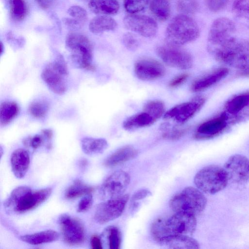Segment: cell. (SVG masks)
Wrapping results in <instances>:
<instances>
[{
	"instance_id": "1f68e13d",
	"label": "cell",
	"mask_w": 249,
	"mask_h": 249,
	"mask_svg": "<svg viewBox=\"0 0 249 249\" xmlns=\"http://www.w3.org/2000/svg\"><path fill=\"white\" fill-rule=\"evenodd\" d=\"M10 16L16 21L23 20L27 13V6L24 0H12L7 4Z\"/></svg>"
},
{
	"instance_id": "8fae6325",
	"label": "cell",
	"mask_w": 249,
	"mask_h": 249,
	"mask_svg": "<svg viewBox=\"0 0 249 249\" xmlns=\"http://www.w3.org/2000/svg\"><path fill=\"white\" fill-rule=\"evenodd\" d=\"M205 100V98L202 96H196L191 100L177 105L168 110L164 115V118L178 124H183L197 113Z\"/></svg>"
},
{
	"instance_id": "d4e9b609",
	"label": "cell",
	"mask_w": 249,
	"mask_h": 249,
	"mask_svg": "<svg viewBox=\"0 0 249 249\" xmlns=\"http://www.w3.org/2000/svg\"><path fill=\"white\" fill-rule=\"evenodd\" d=\"M89 7L95 14L109 16L116 14L120 5L117 0H90Z\"/></svg>"
},
{
	"instance_id": "d590c367",
	"label": "cell",
	"mask_w": 249,
	"mask_h": 249,
	"mask_svg": "<svg viewBox=\"0 0 249 249\" xmlns=\"http://www.w3.org/2000/svg\"><path fill=\"white\" fill-rule=\"evenodd\" d=\"M165 219L159 218L156 219L151 226V234L154 238L158 242L167 236L165 229Z\"/></svg>"
},
{
	"instance_id": "b9f144b4",
	"label": "cell",
	"mask_w": 249,
	"mask_h": 249,
	"mask_svg": "<svg viewBox=\"0 0 249 249\" xmlns=\"http://www.w3.org/2000/svg\"><path fill=\"white\" fill-rule=\"evenodd\" d=\"M123 42L125 47L130 51L136 50L139 46V41L136 36L131 33L127 32L123 36Z\"/></svg>"
},
{
	"instance_id": "44dd1931",
	"label": "cell",
	"mask_w": 249,
	"mask_h": 249,
	"mask_svg": "<svg viewBox=\"0 0 249 249\" xmlns=\"http://www.w3.org/2000/svg\"><path fill=\"white\" fill-rule=\"evenodd\" d=\"M229 73L226 68H221L195 80L191 87L193 92H199L207 89L225 78Z\"/></svg>"
},
{
	"instance_id": "f35d334b",
	"label": "cell",
	"mask_w": 249,
	"mask_h": 249,
	"mask_svg": "<svg viewBox=\"0 0 249 249\" xmlns=\"http://www.w3.org/2000/svg\"><path fill=\"white\" fill-rule=\"evenodd\" d=\"M143 109L150 112L157 120L161 117L165 110L164 105L159 100H152L148 102Z\"/></svg>"
},
{
	"instance_id": "f5cc1de1",
	"label": "cell",
	"mask_w": 249,
	"mask_h": 249,
	"mask_svg": "<svg viewBox=\"0 0 249 249\" xmlns=\"http://www.w3.org/2000/svg\"><path fill=\"white\" fill-rule=\"evenodd\" d=\"M11 0H4V1L7 5V4Z\"/></svg>"
},
{
	"instance_id": "30bf717a",
	"label": "cell",
	"mask_w": 249,
	"mask_h": 249,
	"mask_svg": "<svg viewBox=\"0 0 249 249\" xmlns=\"http://www.w3.org/2000/svg\"><path fill=\"white\" fill-rule=\"evenodd\" d=\"M128 198L127 195H122L99 204L94 215L96 222L104 224L119 217L122 214Z\"/></svg>"
},
{
	"instance_id": "5b68a950",
	"label": "cell",
	"mask_w": 249,
	"mask_h": 249,
	"mask_svg": "<svg viewBox=\"0 0 249 249\" xmlns=\"http://www.w3.org/2000/svg\"><path fill=\"white\" fill-rule=\"evenodd\" d=\"M194 182L196 188L203 193L214 194L226 187L229 178L224 167L211 164L198 171Z\"/></svg>"
},
{
	"instance_id": "277c9868",
	"label": "cell",
	"mask_w": 249,
	"mask_h": 249,
	"mask_svg": "<svg viewBox=\"0 0 249 249\" xmlns=\"http://www.w3.org/2000/svg\"><path fill=\"white\" fill-rule=\"evenodd\" d=\"M66 46L71 53L74 65L90 71L95 69L92 64V46L89 38L77 33H71L66 37Z\"/></svg>"
},
{
	"instance_id": "3957f363",
	"label": "cell",
	"mask_w": 249,
	"mask_h": 249,
	"mask_svg": "<svg viewBox=\"0 0 249 249\" xmlns=\"http://www.w3.org/2000/svg\"><path fill=\"white\" fill-rule=\"evenodd\" d=\"M200 34L198 25L191 17L185 14L175 17L166 30L167 43L181 46L196 39Z\"/></svg>"
},
{
	"instance_id": "7c38bea8",
	"label": "cell",
	"mask_w": 249,
	"mask_h": 249,
	"mask_svg": "<svg viewBox=\"0 0 249 249\" xmlns=\"http://www.w3.org/2000/svg\"><path fill=\"white\" fill-rule=\"evenodd\" d=\"M224 168L229 181L237 185H244L249 181V159L246 156L238 154L231 156Z\"/></svg>"
},
{
	"instance_id": "2e32d148",
	"label": "cell",
	"mask_w": 249,
	"mask_h": 249,
	"mask_svg": "<svg viewBox=\"0 0 249 249\" xmlns=\"http://www.w3.org/2000/svg\"><path fill=\"white\" fill-rule=\"evenodd\" d=\"M130 182V177L126 172L118 170L108 176L103 182L100 192L106 200L123 195Z\"/></svg>"
},
{
	"instance_id": "ffe728a7",
	"label": "cell",
	"mask_w": 249,
	"mask_h": 249,
	"mask_svg": "<svg viewBox=\"0 0 249 249\" xmlns=\"http://www.w3.org/2000/svg\"><path fill=\"white\" fill-rule=\"evenodd\" d=\"M12 171L14 176L23 178L27 172L30 163L28 152L23 148H18L13 152L10 158Z\"/></svg>"
},
{
	"instance_id": "9c48e42d",
	"label": "cell",
	"mask_w": 249,
	"mask_h": 249,
	"mask_svg": "<svg viewBox=\"0 0 249 249\" xmlns=\"http://www.w3.org/2000/svg\"><path fill=\"white\" fill-rule=\"evenodd\" d=\"M64 241L70 246L83 244L86 238L85 229L81 221L68 214H61L58 218Z\"/></svg>"
},
{
	"instance_id": "ba28073f",
	"label": "cell",
	"mask_w": 249,
	"mask_h": 249,
	"mask_svg": "<svg viewBox=\"0 0 249 249\" xmlns=\"http://www.w3.org/2000/svg\"><path fill=\"white\" fill-rule=\"evenodd\" d=\"M157 55L167 65L180 69L190 68L193 63L191 54L181 46L167 43L158 46Z\"/></svg>"
},
{
	"instance_id": "52a82bcc",
	"label": "cell",
	"mask_w": 249,
	"mask_h": 249,
	"mask_svg": "<svg viewBox=\"0 0 249 249\" xmlns=\"http://www.w3.org/2000/svg\"><path fill=\"white\" fill-rule=\"evenodd\" d=\"M236 26L230 19L225 17L216 18L212 24L207 39L210 53L235 37Z\"/></svg>"
},
{
	"instance_id": "7402d4cb",
	"label": "cell",
	"mask_w": 249,
	"mask_h": 249,
	"mask_svg": "<svg viewBox=\"0 0 249 249\" xmlns=\"http://www.w3.org/2000/svg\"><path fill=\"white\" fill-rule=\"evenodd\" d=\"M159 242L170 249H199V244L187 235L173 234L161 239Z\"/></svg>"
},
{
	"instance_id": "681fc988",
	"label": "cell",
	"mask_w": 249,
	"mask_h": 249,
	"mask_svg": "<svg viewBox=\"0 0 249 249\" xmlns=\"http://www.w3.org/2000/svg\"><path fill=\"white\" fill-rule=\"evenodd\" d=\"M90 245L92 249H103L102 243L100 237L97 235H93L90 238Z\"/></svg>"
},
{
	"instance_id": "ee69618b",
	"label": "cell",
	"mask_w": 249,
	"mask_h": 249,
	"mask_svg": "<svg viewBox=\"0 0 249 249\" xmlns=\"http://www.w3.org/2000/svg\"><path fill=\"white\" fill-rule=\"evenodd\" d=\"M208 8L213 12H218L224 9L230 0H205Z\"/></svg>"
},
{
	"instance_id": "bcb514c9",
	"label": "cell",
	"mask_w": 249,
	"mask_h": 249,
	"mask_svg": "<svg viewBox=\"0 0 249 249\" xmlns=\"http://www.w3.org/2000/svg\"><path fill=\"white\" fill-rule=\"evenodd\" d=\"M151 195L150 191L146 189H143L137 191L132 196L131 201L136 203L138 201L146 198Z\"/></svg>"
},
{
	"instance_id": "60d3db41",
	"label": "cell",
	"mask_w": 249,
	"mask_h": 249,
	"mask_svg": "<svg viewBox=\"0 0 249 249\" xmlns=\"http://www.w3.org/2000/svg\"><path fill=\"white\" fill-rule=\"evenodd\" d=\"M67 13L72 18L84 23L87 18V11L82 7L78 5L71 6Z\"/></svg>"
},
{
	"instance_id": "6da1fadb",
	"label": "cell",
	"mask_w": 249,
	"mask_h": 249,
	"mask_svg": "<svg viewBox=\"0 0 249 249\" xmlns=\"http://www.w3.org/2000/svg\"><path fill=\"white\" fill-rule=\"evenodd\" d=\"M53 189L47 187L34 190L26 186L15 188L3 202L8 214H21L36 208L50 196Z\"/></svg>"
},
{
	"instance_id": "83f0119b",
	"label": "cell",
	"mask_w": 249,
	"mask_h": 249,
	"mask_svg": "<svg viewBox=\"0 0 249 249\" xmlns=\"http://www.w3.org/2000/svg\"><path fill=\"white\" fill-rule=\"evenodd\" d=\"M82 151L87 155H93L103 153L107 147V141L103 138L85 137L81 142Z\"/></svg>"
},
{
	"instance_id": "f6af8a7d",
	"label": "cell",
	"mask_w": 249,
	"mask_h": 249,
	"mask_svg": "<svg viewBox=\"0 0 249 249\" xmlns=\"http://www.w3.org/2000/svg\"><path fill=\"white\" fill-rule=\"evenodd\" d=\"M43 137L40 135H36L32 137L28 138L23 141L25 145L32 147L34 149L39 147L43 143Z\"/></svg>"
},
{
	"instance_id": "e575fe53",
	"label": "cell",
	"mask_w": 249,
	"mask_h": 249,
	"mask_svg": "<svg viewBox=\"0 0 249 249\" xmlns=\"http://www.w3.org/2000/svg\"><path fill=\"white\" fill-rule=\"evenodd\" d=\"M164 131L162 137L170 140H177L181 138L187 132V128L171 127L168 124H164L161 126Z\"/></svg>"
},
{
	"instance_id": "ab89813d",
	"label": "cell",
	"mask_w": 249,
	"mask_h": 249,
	"mask_svg": "<svg viewBox=\"0 0 249 249\" xmlns=\"http://www.w3.org/2000/svg\"><path fill=\"white\" fill-rule=\"evenodd\" d=\"M197 0H178L177 8L182 14H191L196 13L198 9Z\"/></svg>"
},
{
	"instance_id": "484cf974",
	"label": "cell",
	"mask_w": 249,
	"mask_h": 249,
	"mask_svg": "<svg viewBox=\"0 0 249 249\" xmlns=\"http://www.w3.org/2000/svg\"><path fill=\"white\" fill-rule=\"evenodd\" d=\"M59 237L58 232L53 230H48L21 235L19 238L23 242L29 244L37 245L55 241Z\"/></svg>"
},
{
	"instance_id": "7a4b0ae2",
	"label": "cell",
	"mask_w": 249,
	"mask_h": 249,
	"mask_svg": "<svg viewBox=\"0 0 249 249\" xmlns=\"http://www.w3.org/2000/svg\"><path fill=\"white\" fill-rule=\"evenodd\" d=\"M210 53L218 61L238 69L240 75H249V41L236 37Z\"/></svg>"
},
{
	"instance_id": "cb8c5ba5",
	"label": "cell",
	"mask_w": 249,
	"mask_h": 249,
	"mask_svg": "<svg viewBox=\"0 0 249 249\" xmlns=\"http://www.w3.org/2000/svg\"><path fill=\"white\" fill-rule=\"evenodd\" d=\"M138 154V151L134 147L127 145L121 147L108 157L104 164L107 167H114L133 159Z\"/></svg>"
},
{
	"instance_id": "d6986e66",
	"label": "cell",
	"mask_w": 249,
	"mask_h": 249,
	"mask_svg": "<svg viewBox=\"0 0 249 249\" xmlns=\"http://www.w3.org/2000/svg\"><path fill=\"white\" fill-rule=\"evenodd\" d=\"M41 78L48 88L53 92L61 95L67 90L64 74L53 64H48L43 69Z\"/></svg>"
},
{
	"instance_id": "d6a6232c",
	"label": "cell",
	"mask_w": 249,
	"mask_h": 249,
	"mask_svg": "<svg viewBox=\"0 0 249 249\" xmlns=\"http://www.w3.org/2000/svg\"><path fill=\"white\" fill-rule=\"evenodd\" d=\"M109 249H119L122 242V236L119 229L115 226L107 227L104 231Z\"/></svg>"
},
{
	"instance_id": "ac0fdd59",
	"label": "cell",
	"mask_w": 249,
	"mask_h": 249,
	"mask_svg": "<svg viewBox=\"0 0 249 249\" xmlns=\"http://www.w3.org/2000/svg\"><path fill=\"white\" fill-rule=\"evenodd\" d=\"M134 71L139 79L151 81L163 76L165 70L160 62L152 58H143L135 64Z\"/></svg>"
},
{
	"instance_id": "7dc6e473",
	"label": "cell",
	"mask_w": 249,
	"mask_h": 249,
	"mask_svg": "<svg viewBox=\"0 0 249 249\" xmlns=\"http://www.w3.org/2000/svg\"><path fill=\"white\" fill-rule=\"evenodd\" d=\"M189 77V74L186 73H182L173 78L169 83L171 88L178 87L184 83Z\"/></svg>"
},
{
	"instance_id": "7bdbcfd3",
	"label": "cell",
	"mask_w": 249,
	"mask_h": 249,
	"mask_svg": "<svg viewBox=\"0 0 249 249\" xmlns=\"http://www.w3.org/2000/svg\"><path fill=\"white\" fill-rule=\"evenodd\" d=\"M93 203L92 196L91 194L84 196L79 201L77 209L78 213H85L89 210Z\"/></svg>"
},
{
	"instance_id": "8d00e7d4",
	"label": "cell",
	"mask_w": 249,
	"mask_h": 249,
	"mask_svg": "<svg viewBox=\"0 0 249 249\" xmlns=\"http://www.w3.org/2000/svg\"><path fill=\"white\" fill-rule=\"evenodd\" d=\"M149 2V0H124V6L129 14H137L143 11Z\"/></svg>"
},
{
	"instance_id": "9a60e30c",
	"label": "cell",
	"mask_w": 249,
	"mask_h": 249,
	"mask_svg": "<svg viewBox=\"0 0 249 249\" xmlns=\"http://www.w3.org/2000/svg\"><path fill=\"white\" fill-rule=\"evenodd\" d=\"M196 215L182 212L175 213L165 219L167 236L173 234L191 235L196 227Z\"/></svg>"
},
{
	"instance_id": "74e56055",
	"label": "cell",
	"mask_w": 249,
	"mask_h": 249,
	"mask_svg": "<svg viewBox=\"0 0 249 249\" xmlns=\"http://www.w3.org/2000/svg\"><path fill=\"white\" fill-rule=\"evenodd\" d=\"M232 11L238 17L249 20V0H235Z\"/></svg>"
},
{
	"instance_id": "e0dca14e",
	"label": "cell",
	"mask_w": 249,
	"mask_h": 249,
	"mask_svg": "<svg viewBox=\"0 0 249 249\" xmlns=\"http://www.w3.org/2000/svg\"><path fill=\"white\" fill-rule=\"evenodd\" d=\"M229 124L228 117L223 111L218 116L200 124L196 130L195 138L197 140L213 138L222 133Z\"/></svg>"
},
{
	"instance_id": "816d5d0a",
	"label": "cell",
	"mask_w": 249,
	"mask_h": 249,
	"mask_svg": "<svg viewBox=\"0 0 249 249\" xmlns=\"http://www.w3.org/2000/svg\"><path fill=\"white\" fill-rule=\"evenodd\" d=\"M42 134L48 140L52 139L53 136V131L50 129H44L42 130Z\"/></svg>"
},
{
	"instance_id": "f1b7e54d",
	"label": "cell",
	"mask_w": 249,
	"mask_h": 249,
	"mask_svg": "<svg viewBox=\"0 0 249 249\" xmlns=\"http://www.w3.org/2000/svg\"><path fill=\"white\" fill-rule=\"evenodd\" d=\"M150 10L154 16L160 21L168 19L171 14L169 0H149Z\"/></svg>"
},
{
	"instance_id": "603a6c76",
	"label": "cell",
	"mask_w": 249,
	"mask_h": 249,
	"mask_svg": "<svg viewBox=\"0 0 249 249\" xmlns=\"http://www.w3.org/2000/svg\"><path fill=\"white\" fill-rule=\"evenodd\" d=\"M157 120L150 112L143 109L142 111L126 119L123 125L126 130H133L149 126Z\"/></svg>"
},
{
	"instance_id": "4dcf8cb0",
	"label": "cell",
	"mask_w": 249,
	"mask_h": 249,
	"mask_svg": "<svg viewBox=\"0 0 249 249\" xmlns=\"http://www.w3.org/2000/svg\"><path fill=\"white\" fill-rule=\"evenodd\" d=\"M19 107L17 103L6 101L0 106V123L5 125L10 123L18 114Z\"/></svg>"
},
{
	"instance_id": "8992f818",
	"label": "cell",
	"mask_w": 249,
	"mask_h": 249,
	"mask_svg": "<svg viewBox=\"0 0 249 249\" xmlns=\"http://www.w3.org/2000/svg\"><path fill=\"white\" fill-rule=\"evenodd\" d=\"M207 201L202 192L197 188L190 186L173 196L169 205L175 213H186L196 215L204 210Z\"/></svg>"
},
{
	"instance_id": "4316f807",
	"label": "cell",
	"mask_w": 249,
	"mask_h": 249,
	"mask_svg": "<svg viewBox=\"0 0 249 249\" xmlns=\"http://www.w3.org/2000/svg\"><path fill=\"white\" fill-rule=\"evenodd\" d=\"M117 27V23L111 17L107 15H100L92 18L89 22V31L95 34L106 31L114 30Z\"/></svg>"
},
{
	"instance_id": "c3c4849f",
	"label": "cell",
	"mask_w": 249,
	"mask_h": 249,
	"mask_svg": "<svg viewBox=\"0 0 249 249\" xmlns=\"http://www.w3.org/2000/svg\"><path fill=\"white\" fill-rule=\"evenodd\" d=\"M63 21L68 27L71 28H78L81 27L82 23H83L73 18H65L63 19Z\"/></svg>"
},
{
	"instance_id": "4fadbf2b",
	"label": "cell",
	"mask_w": 249,
	"mask_h": 249,
	"mask_svg": "<svg viewBox=\"0 0 249 249\" xmlns=\"http://www.w3.org/2000/svg\"><path fill=\"white\" fill-rule=\"evenodd\" d=\"M123 22L127 29L145 37H153L158 32L157 22L148 16L129 14L124 17Z\"/></svg>"
},
{
	"instance_id": "f907efd6",
	"label": "cell",
	"mask_w": 249,
	"mask_h": 249,
	"mask_svg": "<svg viewBox=\"0 0 249 249\" xmlns=\"http://www.w3.org/2000/svg\"><path fill=\"white\" fill-rule=\"evenodd\" d=\"M39 6L44 9L48 8L55 0H36Z\"/></svg>"
},
{
	"instance_id": "f546056e",
	"label": "cell",
	"mask_w": 249,
	"mask_h": 249,
	"mask_svg": "<svg viewBox=\"0 0 249 249\" xmlns=\"http://www.w3.org/2000/svg\"><path fill=\"white\" fill-rule=\"evenodd\" d=\"M93 191L92 186L76 179L66 190L65 197L67 199H75L91 194Z\"/></svg>"
},
{
	"instance_id": "5bb4252c",
	"label": "cell",
	"mask_w": 249,
	"mask_h": 249,
	"mask_svg": "<svg viewBox=\"0 0 249 249\" xmlns=\"http://www.w3.org/2000/svg\"><path fill=\"white\" fill-rule=\"evenodd\" d=\"M229 124L242 122L249 118V91L233 96L225 104L224 111Z\"/></svg>"
},
{
	"instance_id": "836d02e7",
	"label": "cell",
	"mask_w": 249,
	"mask_h": 249,
	"mask_svg": "<svg viewBox=\"0 0 249 249\" xmlns=\"http://www.w3.org/2000/svg\"><path fill=\"white\" fill-rule=\"evenodd\" d=\"M49 109L48 104L43 100H36L32 102L29 107L30 113L36 118L45 116Z\"/></svg>"
}]
</instances>
